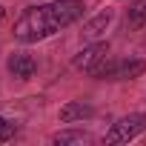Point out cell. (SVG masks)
Returning <instances> with one entry per match:
<instances>
[{
  "instance_id": "cell-1",
  "label": "cell",
  "mask_w": 146,
  "mask_h": 146,
  "mask_svg": "<svg viewBox=\"0 0 146 146\" xmlns=\"http://www.w3.org/2000/svg\"><path fill=\"white\" fill-rule=\"evenodd\" d=\"M83 0H52L43 6H29L12 26V37L23 46L40 43L52 35H57L60 29L78 23L83 17Z\"/></svg>"
},
{
  "instance_id": "cell-2",
  "label": "cell",
  "mask_w": 146,
  "mask_h": 146,
  "mask_svg": "<svg viewBox=\"0 0 146 146\" xmlns=\"http://www.w3.org/2000/svg\"><path fill=\"white\" fill-rule=\"evenodd\" d=\"M146 75V60L143 57H120V60H103L95 69V80H109V83H123V80H137Z\"/></svg>"
},
{
  "instance_id": "cell-3",
  "label": "cell",
  "mask_w": 146,
  "mask_h": 146,
  "mask_svg": "<svg viewBox=\"0 0 146 146\" xmlns=\"http://www.w3.org/2000/svg\"><path fill=\"white\" fill-rule=\"evenodd\" d=\"M143 132H146V112H129L109 126V132L103 135V143H109V146L112 143H129V140L140 137Z\"/></svg>"
},
{
  "instance_id": "cell-4",
  "label": "cell",
  "mask_w": 146,
  "mask_h": 146,
  "mask_svg": "<svg viewBox=\"0 0 146 146\" xmlns=\"http://www.w3.org/2000/svg\"><path fill=\"white\" fill-rule=\"evenodd\" d=\"M103 60H109V43H106V40H92V43H86L75 57H72V66L92 78L95 69H98Z\"/></svg>"
},
{
  "instance_id": "cell-5",
  "label": "cell",
  "mask_w": 146,
  "mask_h": 146,
  "mask_svg": "<svg viewBox=\"0 0 146 146\" xmlns=\"http://www.w3.org/2000/svg\"><path fill=\"white\" fill-rule=\"evenodd\" d=\"M6 69H9V75L17 78V80H32L35 72H37V60H35L29 52L17 49V52H12V54L6 57Z\"/></svg>"
},
{
  "instance_id": "cell-6",
  "label": "cell",
  "mask_w": 146,
  "mask_h": 146,
  "mask_svg": "<svg viewBox=\"0 0 146 146\" xmlns=\"http://www.w3.org/2000/svg\"><path fill=\"white\" fill-rule=\"evenodd\" d=\"M92 117H95V106H92L89 100H69V103H63L60 112H57V120L66 123V126L83 123V120H92Z\"/></svg>"
},
{
  "instance_id": "cell-7",
  "label": "cell",
  "mask_w": 146,
  "mask_h": 146,
  "mask_svg": "<svg viewBox=\"0 0 146 146\" xmlns=\"http://www.w3.org/2000/svg\"><path fill=\"white\" fill-rule=\"evenodd\" d=\"M112 9H106V12H98L92 20H86L83 23V29H80V40L83 43H92V40H100L103 37V32L109 29V23H112Z\"/></svg>"
},
{
  "instance_id": "cell-8",
  "label": "cell",
  "mask_w": 146,
  "mask_h": 146,
  "mask_svg": "<svg viewBox=\"0 0 146 146\" xmlns=\"http://www.w3.org/2000/svg\"><path fill=\"white\" fill-rule=\"evenodd\" d=\"M49 140H52L54 146H69V143H89V140H92V135H89V132H83V129H75V126H66V129L54 132Z\"/></svg>"
},
{
  "instance_id": "cell-9",
  "label": "cell",
  "mask_w": 146,
  "mask_h": 146,
  "mask_svg": "<svg viewBox=\"0 0 146 146\" xmlns=\"http://www.w3.org/2000/svg\"><path fill=\"white\" fill-rule=\"evenodd\" d=\"M126 26H129V29H143V26H146V0H129Z\"/></svg>"
},
{
  "instance_id": "cell-10",
  "label": "cell",
  "mask_w": 146,
  "mask_h": 146,
  "mask_svg": "<svg viewBox=\"0 0 146 146\" xmlns=\"http://www.w3.org/2000/svg\"><path fill=\"white\" fill-rule=\"evenodd\" d=\"M15 135H17V126H15L9 117H3V115H0V143L15 140Z\"/></svg>"
},
{
  "instance_id": "cell-11",
  "label": "cell",
  "mask_w": 146,
  "mask_h": 146,
  "mask_svg": "<svg viewBox=\"0 0 146 146\" xmlns=\"http://www.w3.org/2000/svg\"><path fill=\"white\" fill-rule=\"evenodd\" d=\"M0 17H3V6H0Z\"/></svg>"
}]
</instances>
